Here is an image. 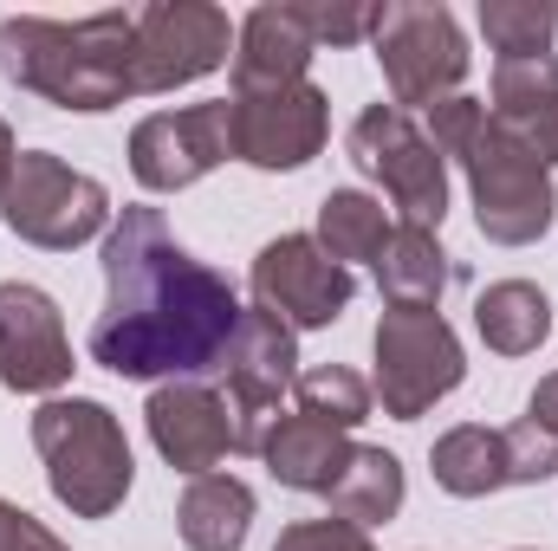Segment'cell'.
I'll list each match as a JSON object with an SVG mask.
<instances>
[{
    "mask_svg": "<svg viewBox=\"0 0 558 551\" xmlns=\"http://www.w3.org/2000/svg\"><path fill=\"white\" fill-rule=\"evenodd\" d=\"M299 13H305V26H312L318 46H357V39L377 33V7H325V0H305Z\"/></svg>",
    "mask_w": 558,
    "mask_h": 551,
    "instance_id": "obj_29",
    "label": "cell"
},
{
    "mask_svg": "<svg viewBox=\"0 0 558 551\" xmlns=\"http://www.w3.org/2000/svg\"><path fill=\"white\" fill-rule=\"evenodd\" d=\"M351 162L371 175V182H384V195L397 201V215H403V228H441L448 221V162H441V149L422 137V124L410 111H397V105H371L357 124H351Z\"/></svg>",
    "mask_w": 558,
    "mask_h": 551,
    "instance_id": "obj_7",
    "label": "cell"
},
{
    "mask_svg": "<svg viewBox=\"0 0 558 551\" xmlns=\"http://www.w3.org/2000/svg\"><path fill=\"white\" fill-rule=\"evenodd\" d=\"M318 39L305 26L299 7H254L234 33V91H279V85H305V65H312Z\"/></svg>",
    "mask_w": 558,
    "mask_h": 551,
    "instance_id": "obj_16",
    "label": "cell"
},
{
    "mask_svg": "<svg viewBox=\"0 0 558 551\" xmlns=\"http://www.w3.org/2000/svg\"><path fill=\"white\" fill-rule=\"evenodd\" d=\"M13 162H20V143L7 131V118H0V195H7V182H13Z\"/></svg>",
    "mask_w": 558,
    "mask_h": 551,
    "instance_id": "obj_32",
    "label": "cell"
},
{
    "mask_svg": "<svg viewBox=\"0 0 558 551\" xmlns=\"http://www.w3.org/2000/svg\"><path fill=\"white\" fill-rule=\"evenodd\" d=\"M526 415H533L539 428H553V434H558V370H553V377H539V390H533Z\"/></svg>",
    "mask_w": 558,
    "mask_h": 551,
    "instance_id": "obj_31",
    "label": "cell"
},
{
    "mask_svg": "<svg viewBox=\"0 0 558 551\" xmlns=\"http://www.w3.org/2000/svg\"><path fill=\"white\" fill-rule=\"evenodd\" d=\"M274 551H377V546H371L364 526H351V519L331 513V519H299V526H286Z\"/></svg>",
    "mask_w": 558,
    "mask_h": 551,
    "instance_id": "obj_28",
    "label": "cell"
},
{
    "mask_svg": "<svg viewBox=\"0 0 558 551\" xmlns=\"http://www.w3.org/2000/svg\"><path fill=\"white\" fill-rule=\"evenodd\" d=\"M338 267L351 260H377L384 241H390V221H384V201L364 195V188H331L318 201V234H312Z\"/></svg>",
    "mask_w": 558,
    "mask_h": 551,
    "instance_id": "obj_24",
    "label": "cell"
},
{
    "mask_svg": "<svg viewBox=\"0 0 558 551\" xmlns=\"http://www.w3.org/2000/svg\"><path fill=\"white\" fill-rule=\"evenodd\" d=\"M331 513L338 519H351V526H384V519H397L403 513V461L390 454V448H351V461H344V474L331 480Z\"/></svg>",
    "mask_w": 558,
    "mask_h": 551,
    "instance_id": "obj_22",
    "label": "cell"
},
{
    "mask_svg": "<svg viewBox=\"0 0 558 551\" xmlns=\"http://www.w3.org/2000/svg\"><path fill=\"white\" fill-rule=\"evenodd\" d=\"M234 331V285L175 247L156 208L131 201L105 234V311L92 325V364L131 383H202L221 370Z\"/></svg>",
    "mask_w": 558,
    "mask_h": 551,
    "instance_id": "obj_1",
    "label": "cell"
},
{
    "mask_svg": "<svg viewBox=\"0 0 558 551\" xmlns=\"http://www.w3.org/2000/svg\"><path fill=\"white\" fill-rule=\"evenodd\" d=\"M254 305L274 311L286 331H325L344 318L357 279L351 267H338L312 234H279L254 254Z\"/></svg>",
    "mask_w": 558,
    "mask_h": 551,
    "instance_id": "obj_11",
    "label": "cell"
},
{
    "mask_svg": "<svg viewBox=\"0 0 558 551\" xmlns=\"http://www.w3.org/2000/svg\"><path fill=\"white\" fill-rule=\"evenodd\" d=\"M137 13H92V20H0V78L59 105V111H118L131 91Z\"/></svg>",
    "mask_w": 558,
    "mask_h": 551,
    "instance_id": "obj_2",
    "label": "cell"
},
{
    "mask_svg": "<svg viewBox=\"0 0 558 551\" xmlns=\"http://www.w3.org/2000/svg\"><path fill=\"white\" fill-rule=\"evenodd\" d=\"M468 357L441 311H384L377 318V403L390 421L428 415L448 390H461Z\"/></svg>",
    "mask_w": 558,
    "mask_h": 551,
    "instance_id": "obj_8",
    "label": "cell"
},
{
    "mask_svg": "<svg viewBox=\"0 0 558 551\" xmlns=\"http://www.w3.org/2000/svg\"><path fill=\"white\" fill-rule=\"evenodd\" d=\"M228 105H234V156L267 175L305 169L331 137V98L312 78L279 91H228Z\"/></svg>",
    "mask_w": 558,
    "mask_h": 551,
    "instance_id": "obj_13",
    "label": "cell"
},
{
    "mask_svg": "<svg viewBox=\"0 0 558 551\" xmlns=\"http://www.w3.org/2000/svg\"><path fill=\"white\" fill-rule=\"evenodd\" d=\"M234 59V26L208 0H156L137 13V52H131V91H175Z\"/></svg>",
    "mask_w": 558,
    "mask_h": 551,
    "instance_id": "obj_9",
    "label": "cell"
},
{
    "mask_svg": "<svg viewBox=\"0 0 558 551\" xmlns=\"http://www.w3.org/2000/svg\"><path fill=\"white\" fill-rule=\"evenodd\" d=\"M481 33L500 59H546L558 33L553 0H481Z\"/></svg>",
    "mask_w": 558,
    "mask_h": 551,
    "instance_id": "obj_25",
    "label": "cell"
},
{
    "mask_svg": "<svg viewBox=\"0 0 558 551\" xmlns=\"http://www.w3.org/2000/svg\"><path fill=\"white\" fill-rule=\"evenodd\" d=\"M299 415L325 421V428H357L371 421V383L344 364H318V370H299Z\"/></svg>",
    "mask_w": 558,
    "mask_h": 551,
    "instance_id": "obj_26",
    "label": "cell"
},
{
    "mask_svg": "<svg viewBox=\"0 0 558 551\" xmlns=\"http://www.w3.org/2000/svg\"><path fill=\"white\" fill-rule=\"evenodd\" d=\"M0 221H7V234H20L26 247L72 254V247H85L92 234L111 228V195H105L98 175L59 162L52 149H20L13 182H7V195H0Z\"/></svg>",
    "mask_w": 558,
    "mask_h": 551,
    "instance_id": "obj_5",
    "label": "cell"
},
{
    "mask_svg": "<svg viewBox=\"0 0 558 551\" xmlns=\"http://www.w3.org/2000/svg\"><path fill=\"white\" fill-rule=\"evenodd\" d=\"M0 551H72V546H65V539H52L33 513H20V506H13V513H7V526H0Z\"/></svg>",
    "mask_w": 558,
    "mask_h": 551,
    "instance_id": "obj_30",
    "label": "cell"
},
{
    "mask_svg": "<svg viewBox=\"0 0 558 551\" xmlns=\"http://www.w3.org/2000/svg\"><path fill=\"white\" fill-rule=\"evenodd\" d=\"M487 118L520 143L533 149L546 169L558 162V59H500L494 65V105Z\"/></svg>",
    "mask_w": 558,
    "mask_h": 551,
    "instance_id": "obj_17",
    "label": "cell"
},
{
    "mask_svg": "<svg viewBox=\"0 0 558 551\" xmlns=\"http://www.w3.org/2000/svg\"><path fill=\"white\" fill-rule=\"evenodd\" d=\"M454 162H461V175H468L474 221H481V234H487L494 247H533V241L553 228V208H558L553 169H546L533 149H520L494 118L454 149Z\"/></svg>",
    "mask_w": 558,
    "mask_h": 551,
    "instance_id": "obj_4",
    "label": "cell"
},
{
    "mask_svg": "<svg viewBox=\"0 0 558 551\" xmlns=\"http://www.w3.org/2000/svg\"><path fill=\"white\" fill-rule=\"evenodd\" d=\"M371 39H377V65H384V85H390L397 111H435L468 78V39H461L448 7L390 0V7H377Z\"/></svg>",
    "mask_w": 558,
    "mask_h": 551,
    "instance_id": "obj_6",
    "label": "cell"
},
{
    "mask_svg": "<svg viewBox=\"0 0 558 551\" xmlns=\"http://www.w3.org/2000/svg\"><path fill=\"white\" fill-rule=\"evenodd\" d=\"M234 156V105L208 98V105H182V111H156L131 131V175L149 195H175L195 188L208 169H221Z\"/></svg>",
    "mask_w": 558,
    "mask_h": 551,
    "instance_id": "obj_12",
    "label": "cell"
},
{
    "mask_svg": "<svg viewBox=\"0 0 558 551\" xmlns=\"http://www.w3.org/2000/svg\"><path fill=\"white\" fill-rule=\"evenodd\" d=\"M0 383L20 396H52L72 383V338L52 292L7 279L0 285Z\"/></svg>",
    "mask_w": 558,
    "mask_h": 551,
    "instance_id": "obj_14",
    "label": "cell"
},
{
    "mask_svg": "<svg viewBox=\"0 0 558 551\" xmlns=\"http://www.w3.org/2000/svg\"><path fill=\"white\" fill-rule=\"evenodd\" d=\"M474 331L494 357H526L546 344L553 331V298L533 285V279H500L474 298Z\"/></svg>",
    "mask_w": 558,
    "mask_h": 551,
    "instance_id": "obj_21",
    "label": "cell"
},
{
    "mask_svg": "<svg viewBox=\"0 0 558 551\" xmlns=\"http://www.w3.org/2000/svg\"><path fill=\"white\" fill-rule=\"evenodd\" d=\"M260 461H267V474H274L279 487H292V493H331V480L351 461V441H344V428H325L312 415H279L267 448H260Z\"/></svg>",
    "mask_w": 558,
    "mask_h": 551,
    "instance_id": "obj_18",
    "label": "cell"
},
{
    "mask_svg": "<svg viewBox=\"0 0 558 551\" xmlns=\"http://www.w3.org/2000/svg\"><path fill=\"white\" fill-rule=\"evenodd\" d=\"M428 467H435V487L454 493V500H481V493L507 487V448H500V434L481 428V421L448 428V434L428 448Z\"/></svg>",
    "mask_w": 558,
    "mask_h": 551,
    "instance_id": "obj_23",
    "label": "cell"
},
{
    "mask_svg": "<svg viewBox=\"0 0 558 551\" xmlns=\"http://www.w3.org/2000/svg\"><path fill=\"white\" fill-rule=\"evenodd\" d=\"M221 377H228V421H234V454H260L267 434L279 421V396L299 383V344L292 331L279 325L274 311H241V331L221 357Z\"/></svg>",
    "mask_w": 558,
    "mask_h": 551,
    "instance_id": "obj_10",
    "label": "cell"
},
{
    "mask_svg": "<svg viewBox=\"0 0 558 551\" xmlns=\"http://www.w3.org/2000/svg\"><path fill=\"white\" fill-rule=\"evenodd\" d=\"M7 513H13V506H7V500H0V526H7Z\"/></svg>",
    "mask_w": 558,
    "mask_h": 551,
    "instance_id": "obj_33",
    "label": "cell"
},
{
    "mask_svg": "<svg viewBox=\"0 0 558 551\" xmlns=\"http://www.w3.org/2000/svg\"><path fill=\"white\" fill-rule=\"evenodd\" d=\"M500 448H507V487H539L558 474V434L539 428L533 415H520L513 428H500Z\"/></svg>",
    "mask_w": 558,
    "mask_h": 551,
    "instance_id": "obj_27",
    "label": "cell"
},
{
    "mask_svg": "<svg viewBox=\"0 0 558 551\" xmlns=\"http://www.w3.org/2000/svg\"><path fill=\"white\" fill-rule=\"evenodd\" d=\"M149 441H156V454L175 467V474H215L221 467V454L234 448V421H228V403H221V390H208V383H156V396H149Z\"/></svg>",
    "mask_w": 558,
    "mask_h": 551,
    "instance_id": "obj_15",
    "label": "cell"
},
{
    "mask_svg": "<svg viewBox=\"0 0 558 551\" xmlns=\"http://www.w3.org/2000/svg\"><path fill=\"white\" fill-rule=\"evenodd\" d=\"M377 285L390 311H435L441 292L454 285V260L441 254V241L428 228H390L384 254H377Z\"/></svg>",
    "mask_w": 558,
    "mask_h": 551,
    "instance_id": "obj_20",
    "label": "cell"
},
{
    "mask_svg": "<svg viewBox=\"0 0 558 551\" xmlns=\"http://www.w3.org/2000/svg\"><path fill=\"white\" fill-rule=\"evenodd\" d=\"M33 448L46 461V487L72 519H111L131 493V441L124 421L92 396H52L33 409Z\"/></svg>",
    "mask_w": 558,
    "mask_h": 551,
    "instance_id": "obj_3",
    "label": "cell"
},
{
    "mask_svg": "<svg viewBox=\"0 0 558 551\" xmlns=\"http://www.w3.org/2000/svg\"><path fill=\"white\" fill-rule=\"evenodd\" d=\"M175 532L189 551H241L254 532V487L234 474H195L175 506Z\"/></svg>",
    "mask_w": 558,
    "mask_h": 551,
    "instance_id": "obj_19",
    "label": "cell"
}]
</instances>
